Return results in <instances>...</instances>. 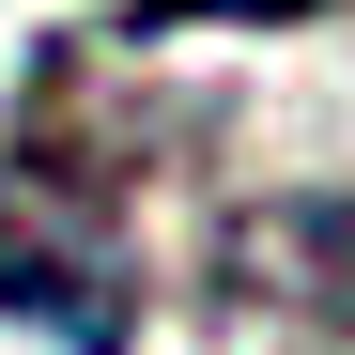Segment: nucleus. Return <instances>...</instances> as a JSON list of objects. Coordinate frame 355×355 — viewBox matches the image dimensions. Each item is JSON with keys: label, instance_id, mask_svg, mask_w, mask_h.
Here are the masks:
<instances>
[{"label": "nucleus", "instance_id": "1", "mask_svg": "<svg viewBox=\"0 0 355 355\" xmlns=\"http://www.w3.org/2000/svg\"><path fill=\"white\" fill-rule=\"evenodd\" d=\"M0 324H31L46 355H124L139 340V263H124V186L78 170V139L0 155Z\"/></svg>", "mask_w": 355, "mask_h": 355}, {"label": "nucleus", "instance_id": "2", "mask_svg": "<svg viewBox=\"0 0 355 355\" xmlns=\"http://www.w3.org/2000/svg\"><path fill=\"white\" fill-rule=\"evenodd\" d=\"M201 309L263 324L293 355H355V186H263L216 216L201 248Z\"/></svg>", "mask_w": 355, "mask_h": 355}, {"label": "nucleus", "instance_id": "3", "mask_svg": "<svg viewBox=\"0 0 355 355\" xmlns=\"http://www.w3.org/2000/svg\"><path fill=\"white\" fill-rule=\"evenodd\" d=\"M309 16H340V0H124L108 46H170V31H309Z\"/></svg>", "mask_w": 355, "mask_h": 355}]
</instances>
